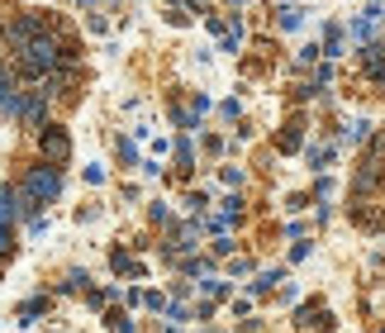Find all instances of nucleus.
<instances>
[{
	"instance_id": "1",
	"label": "nucleus",
	"mask_w": 385,
	"mask_h": 333,
	"mask_svg": "<svg viewBox=\"0 0 385 333\" xmlns=\"http://www.w3.org/2000/svg\"><path fill=\"white\" fill-rule=\"evenodd\" d=\"M19 190H24V200H29V214H38L43 205H52L57 195H62V167H52V162H29L24 176H19Z\"/></svg>"
},
{
	"instance_id": "4",
	"label": "nucleus",
	"mask_w": 385,
	"mask_h": 333,
	"mask_svg": "<svg viewBox=\"0 0 385 333\" xmlns=\"http://www.w3.org/2000/svg\"><path fill=\"white\" fill-rule=\"evenodd\" d=\"M300 143H305V133H300V119H295V124H286V133H281V153H295Z\"/></svg>"
},
{
	"instance_id": "2",
	"label": "nucleus",
	"mask_w": 385,
	"mask_h": 333,
	"mask_svg": "<svg viewBox=\"0 0 385 333\" xmlns=\"http://www.w3.org/2000/svg\"><path fill=\"white\" fill-rule=\"evenodd\" d=\"M38 158L43 162H52V167H67L72 162V138H67V129L62 124H43L38 129Z\"/></svg>"
},
{
	"instance_id": "3",
	"label": "nucleus",
	"mask_w": 385,
	"mask_h": 333,
	"mask_svg": "<svg viewBox=\"0 0 385 333\" xmlns=\"http://www.w3.org/2000/svg\"><path fill=\"white\" fill-rule=\"evenodd\" d=\"M15 257V224H0V267Z\"/></svg>"
}]
</instances>
